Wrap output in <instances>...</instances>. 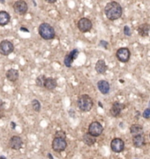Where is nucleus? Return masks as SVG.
I'll list each match as a JSON object with an SVG mask.
<instances>
[{
	"label": "nucleus",
	"instance_id": "30",
	"mask_svg": "<svg viewBox=\"0 0 150 159\" xmlns=\"http://www.w3.org/2000/svg\"><path fill=\"white\" fill-rule=\"evenodd\" d=\"M46 2H48V3H49V4H54V3H56L57 0H45Z\"/></svg>",
	"mask_w": 150,
	"mask_h": 159
},
{
	"label": "nucleus",
	"instance_id": "20",
	"mask_svg": "<svg viewBox=\"0 0 150 159\" xmlns=\"http://www.w3.org/2000/svg\"><path fill=\"white\" fill-rule=\"evenodd\" d=\"M11 20L10 14L6 11H0V26H6Z\"/></svg>",
	"mask_w": 150,
	"mask_h": 159
},
{
	"label": "nucleus",
	"instance_id": "5",
	"mask_svg": "<svg viewBox=\"0 0 150 159\" xmlns=\"http://www.w3.org/2000/svg\"><path fill=\"white\" fill-rule=\"evenodd\" d=\"M13 10L17 14L24 15L28 10V6L25 0H18L13 4Z\"/></svg>",
	"mask_w": 150,
	"mask_h": 159
},
{
	"label": "nucleus",
	"instance_id": "19",
	"mask_svg": "<svg viewBox=\"0 0 150 159\" xmlns=\"http://www.w3.org/2000/svg\"><path fill=\"white\" fill-rule=\"evenodd\" d=\"M150 30V26L149 24L148 23H143L141 25H140L139 28H138V33L140 36L145 37V36H148Z\"/></svg>",
	"mask_w": 150,
	"mask_h": 159
},
{
	"label": "nucleus",
	"instance_id": "2",
	"mask_svg": "<svg viewBox=\"0 0 150 159\" xmlns=\"http://www.w3.org/2000/svg\"><path fill=\"white\" fill-rule=\"evenodd\" d=\"M38 30H39L40 35L44 40H52L56 36L55 29L48 23H41Z\"/></svg>",
	"mask_w": 150,
	"mask_h": 159
},
{
	"label": "nucleus",
	"instance_id": "29",
	"mask_svg": "<svg viewBox=\"0 0 150 159\" xmlns=\"http://www.w3.org/2000/svg\"><path fill=\"white\" fill-rule=\"evenodd\" d=\"M5 109V102L0 100V111H4Z\"/></svg>",
	"mask_w": 150,
	"mask_h": 159
},
{
	"label": "nucleus",
	"instance_id": "7",
	"mask_svg": "<svg viewBox=\"0 0 150 159\" xmlns=\"http://www.w3.org/2000/svg\"><path fill=\"white\" fill-rule=\"evenodd\" d=\"M52 148L56 152H61L63 150H65L67 148V142L65 139L62 138H56L53 140L52 142Z\"/></svg>",
	"mask_w": 150,
	"mask_h": 159
},
{
	"label": "nucleus",
	"instance_id": "15",
	"mask_svg": "<svg viewBox=\"0 0 150 159\" xmlns=\"http://www.w3.org/2000/svg\"><path fill=\"white\" fill-rule=\"evenodd\" d=\"M133 146L136 148H140L145 144V137L143 134H140L133 135Z\"/></svg>",
	"mask_w": 150,
	"mask_h": 159
},
{
	"label": "nucleus",
	"instance_id": "6",
	"mask_svg": "<svg viewBox=\"0 0 150 159\" xmlns=\"http://www.w3.org/2000/svg\"><path fill=\"white\" fill-rule=\"evenodd\" d=\"M77 28L82 33L89 32L90 30L92 29V22L90 20L87 18H82L78 20Z\"/></svg>",
	"mask_w": 150,
	"mask_h": 159
},
{
	"label": "nucleus",
	"instance_id": "27",
	"mask_svg": "<svg viewBox=\"0 0 150 159\" xmlns=\"http://www.w3.org/2000/svg\"><path fill=\"white\" fill-rule=\"evenodd\" d=\"M142 116H143V118H145L146 119H148L150 118V109L149 108H147L144 111V112L142 114Z\"/></svg>",
	"mask_w": 150,
	"mask_h": 159
},
{
	"label": "nucleus",
	"instance_id": "21",
	"mask_svg": "<svg viewBox=\"0 0 150 159\" xmlns=\"http://www.w3.org/2000/svg\"><path fill=\"white\" fill-rule=\"evenodd\" d=\"M96 138L97 137H94L93 135H91V134H90L89 133H87V134H84L83 136V142L86 144V145H88V146H92V145H94L96 142H97V140H96Z\"/></svg>",
	"mask_w": 150,
	"mask_h": 159
},
{
	"label": "nucleus",
	"instance_id": "22",
	"mask_svg": "<svg viewBox=\"0 0 150 159\" xmlns=\"http://www.w3.org/2000/svg\"><path fill=\"white\" fill-rule=\"evenodd\" d=\"M130 132L133 135H136V134H143V127L139 124H134V125H131L130 127Z\"/></svg>",
	"mask_w": 150,
	"mask_h": 159
},
{
	"label": "nucleus",
	"instance_id": "33",
	"mask_svg": "<svg viewBox=\"0 0 150 159\" xmlns=\"http://www.w3.org/2000/svg\"><path fill=\"white\" fill-rule=\"evenodd\" d=\"M11 125H12V128L14 129L15 128V126H16V125H15V123L14 122H11Z\"/></svg>",
	"mask_w": 150,
	"mask_h": 159
},
{
	"label": "nucleus",
	"instance_id": "14",
	"mask_svg": "<svg viewBox=\"0 0 150 159\" xmlns=\"http://www.w3.org/2000/svg\"><path fill=\"white\" fill-rule=\"evenodd\" d=\"M98 90L103 94V95H107L110 91V84L108 81L104 80H101L98 82Z\"/></svg>",
	"mask_w": 150,
	"mask_h": 159
},
{
	"label": "nucleus",
	"instance_id": "10",
	"mask_svg": "<svg viewBox=\"0 0 150 159\" xmlns=\"http://www.w3.org/2000/svg\"><path fill=\"white\" fill-rule=\"evenodd\" d=\"M111 148L115 153H120L125 148V142L120 138H115L111 141Z\"/></svg>",
	"mask_w": 150,
	"mask_h": 159
},
{
	"label": "nucleus",
	"instance_id": "1",
	"mask_svg": "<svg viewBox=\"0 0 150 159\" xmlns=\"http://www.w3.org/2000/svg\"><path fill=\"white\" fill-rule=\"evenodd\" d=\"M122 7L115 1L109 2L105 7V13L110 20H116L122 16Z\"/></svg>",
	"mask_w": 150,
	"mask_h": 159
},
{
	"label": "nucleus",
	"instance_id": "26",
	"mask_svg": "<svg viewBox=\"0 0 150 159\" xmlns=\"http://www.w3.org/2000/svg\"><path fill=\"white\" fill-rule=\"evenodd\" d=\"M124 34H126L127 36H130V35L132 34L131 29H130L128 26H125V27H124Z\"/></svg>",
	"mask_w": 150,
	"mask_h": 159
},
{
	"label": "nucleus",
	"instance_id": "24",
	"mask_svg": "<svg viewBox=\"0 0 150 159\" xmlns=\"http://www.w3.org/2000/svg\"><path fill=\"white\" fill-rule=\"evenodd\" d=\"M45 80H46V77H45L44 75H40V76H39V77L36 79V85L38 86V87H40V88H44Z\"/></svg>",
	"mask_w": 150,
	"mask_h": 159
},
{
	"label": "nucleus",
	"instance_id": "32",
	"mask_svg": "<svg viewBox=\"0 0 150 159\" xmlns=\"http://www.w3.org/2000/svg\"><path fill=\"white\" fill-rule=\"evenodd\" d=\"M48 157H49V159H54V158H53V156H52V155H51V154H50V153L48 154Z\"/></svg>",
	"mask_w": 150,
	"mask_h": 159
},
{
	"label": "nucleus",
	"instance_id": "16",
	"mask_svg": "<svg viewBox=\"0 0 150 159\" xmlns=\"http://www.w3.org/2000/svg\"><path fill=\"white\" fill-rule=\"evenodd\" d=\"M6 78H7L8 80H10L11 82H14V81H16L17 80L19 79V71H18V70L11 68L6 72Z\"/></svg>",
	"mask_w": 150,
	"mask_h": 159
},
{
	"label": "nucleus",
	"instance_id": "13",
	"mask_svg": "<svg viewBox=\"0 0 150 159\" xmlns=\"http://www.w3.org/2000/svg\"><path fill=\"white\" fill-rule=\"evenodd\" d=\"M124 108H125V104L120 103V102H116L112 104L110 112H111V114L113 117H118V116L120 115V112H121V111Z\"/></svg>",
	"mask_w": 150,
	"mask_h": 159
},
{
	"label": "nucleus",
	"instance_id": "31",
	"mask_svg": "<svg viewBox=\"0 0 150 159\" xmlns=\"http://www.w3.org/2000/svg\"><path fill=\"white\" fill-rule=\"evenodd\" d=\"M20 30H21V31H25V32H29V31H28V29H26V28H20Z\"/></svg>",
	"mask_w": 150,
	"mask_h": 159
},
{
	"label": "nucleus",
	"instance_id": "35",
	"mask_svg": "<svg viewBox=\"0 0 150 159\" xmlns=\"http://www.w3.org/2000/svg\"><path fill=\"white\" fill-rule=\"evenodd\" d=\"M0 2H1L2 4H4V3H5V0H0Z\"/></svg>",
	"mask_w": 150,
	"mask_h": 159
},
{
	"label": "nucleus",
	"instance_id": "28",
	"mask_svg": "<svg viewBox=\"0 0 150 159\" xmlns=\"http://www.w3.org/2000/svg\"><path fill=\"white\" fill-rule=\"evenodd\" d=\"M100 45L103 46L105 49H107L108 48V43L106 41H100Z\"/></svg>",
	"mask_w": 150,
	"mask_h": 159
},
{
	"label": "nucleus",
	"instance_id": "9",
	"mask_svg": "<svg viewBox=\"0 0 150 159\" xmlns=\"http://www.w3.org/2000/svg\"><path fill=\"white\" fill-rule=\"evenodd\" d=\"M117 58L122 63H127L129 61L131 57V52L127 48H120L116 52Z\"/></svg>",
	"mask_w": 150,
	"mask_h": 159
},
{
	"label": "nucleus",
	"instance_id": "23",
	"mask_svg": "<svg viewBox=\"0 0 150 159\" xmlns=\"http://www.w3.org/2000/svg\"><path fill=\"white\" fill-rule=\"evenodd\" d=\"M32 107L37 112H39L40 111V108H41L40 103V102L37 99H33V101H32Z\"/></svg>",
	"mask_w": 150,
	"mask_h": 159
},
{
	"label": "nucleus",
	"instance_id": "34",
	"mask_svg": "<svg viewBox=\"0 0 150 159\" xmlns=\"http://www.w3.org/2000/svg\"><path fill=\"white\" fill-rule=\"evenodd\" d=\"M0 159H6V157H5L1 156V157H0Z\"/></svg>",
	"mask_w": 150,
	"mask_h": 159
},
{
	"label": "nucleus",
	"instance_id": "4",
	"mask_svg": "<svg viewBox=\"0 0 150 159\" xmlns=\"http://www.w3.org/2000/svg\"><path fill=\"white\" fill-rule=\"evenodd\" d=\"M14 50L12 43L8 40H4L0 43V54L3 56H8Z\"/></svg>",
	"mask_w": 150,
	"mask_h": 159
},
{
	"label": "nucleus",
	"instance_id": "12",
	"mask_svg": "<svg viewBox=\"0 0 150 159\" xmlns=\"http://www.w3.org/2000/svg\"><path fill=\"white\" fill-rule=\"evenodd\" d=\"M78 54H79L78 50L75 49V50H73V51H70L69 54L66 55L65 57H64V65H65V66H67V67H70L71 65H72L73 61L77 57Z\"/></svg>",
	"mask_w": 150,
	"mask_h": 159
},
{
	"label": "nucleus",
	"instance_id": "25",
	"mask_svg": "<svg viewBox=\"0 0 150 159\" xmlns=\"http://www.w3.org/2000/svg\"><path fill=\"white\" fill-rule=\"evenodd\" d=\"M56 138H62V139H65L66 138V134L65 132L63 131H58L56 133Z\"/></svg>",
	"mask_w": 150,
	"mask_h": 159
},
{
	"label": "nucleus",
	"instance_id": "8",
	"mask_svg": "<svg viewBox=\"0 0 150 159\" xmlns=\"http://www.w3.org/2000/svg\"><path fill=\"white\" fill-rule=\"evenodd\" d=\"M103 125L98 121L91 122L89 125V134L94 137H98L103 133Z\"/></svg>",
	"mask_w": 150,
	"mask_h": 159
},
{
	"label": "nucleus",
	"instance_id": "17",
	"mask_svg": "<svg viewBox=\"0 0 150 159\" xmlns=\"http://www.w3.org/2000/svg\"><path fill=\"white\" fill-rule=\"evenodd\" d=\"M95 69H96L97 73H98V74H104L106 73L108 67H107V66H106V62H105L103 59H99L98 62L96 63Z\"/></svg>",
	"mask_w": 150,
	"mask_h": 159
},
{
	"label": "nucleus",
	"instance_id": "3",
	"mask_svg": "<svg viewBox=\"0 0 150 159\" xmlns=\"http://www.w3.org/2000/svg\"><path fill=\"white\" fill-rule=\"evenodd\" d=\"M77 107L83 112H88L93 107V100L88 95H82L78 97Z\"/></svg>",
	"mask_w": 150,
	"mask_h": 159
},
{
	"label": "nucleus",
	"instance_id": "11",
	"mask_svg": "<svg viewBox=\"0 0 150 159\" xmlns=\"http://www.w3.org/2000/svg\"><path fill=\"white\" fill-rule=\"evenodd\" d=\"M23 141L22 139L18 135H13L9 141V147L12 149L19 150L22 148Z\"/></svg>",
	"mask_w": 150,
	"mask_h": 159
},
{
	"label": "nucleus",
	"instance_id": "18",
	"mask_svg": "<svg viewBox=\"0 0 150 159\" xmlns=\"http://www.w3.org/2000/svg\"><path fill=\"white\" fill-rule=\"evenodd\" d=\"M57 87V81L55 78H46L44 83V88L47 89L48 90H54Z\"/></svg>",
	"mask_w": 150,
	"mask_h": 159
}]
</instances>
